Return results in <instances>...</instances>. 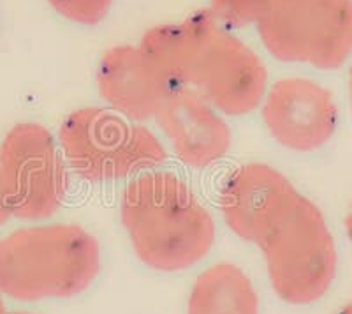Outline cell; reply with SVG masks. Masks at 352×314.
I'll return each instance as SVG.
<instances>
[{"mask_svg":"<svg viewBox=\"0 0 352 314\" xmlns=\"http://www.w3.org/2000/svg\"><path fill=\"white\" fill-rule=\"evenodd\" d=\"M259 249L275 293L294 306L320 300L336 278L335 238L324 213L301 193L259 242Z\"/></svg>","mask_w":352,"mask_h":314,"instance_id":"cell-5","label":"cell"},{"mask_svg":"<svg viewBox=\"0 0 352 314\" xmlns=\"http://www.w3.org/2000/svg\"><path fill=\"white\" fill-rule=\"evenodd\" d=\"M50 6L64 20L94 27L104 21L111 11L113 0H48Z\"/></svg>","mask_w":352,"mask_h":314,"instance_id":"cell-14","label":"cell"},{"mask_svg":"<svg viewBox=\"0 0 352 314\" xmlns=\"http://www.w3.org/2000/svg\"><path fill=\"white\" fill-rule=\"evenodd\" d=\"M120 221L138 258L157 272H182L203 262L215 242L212 212L182 175L150 169L131 178Z\"/></svg>","mask_w":352,"mask_h":314,"instance_id":"cell-2","label":"cell"},{"mask_svg":"<svg viewBox=\"0 0 352 314\" xmlns=\"http://www.w3.org/2000/svg\"><path fill=\"white\" fill-rule=\"evenodd\" d=\"M349 94H351V103H352V67H351V74H349Z\"/></svg>","mask_w":352,"mask_h":314,"instance_id":"cell-18","label":"cell"},{"mask_svg":"<svg viewBox=\"0 0 352 314\" xmlns=\"http://www.w3.org/2000/svg\"><path fill=\"white\" fill-rule=\"evenodd\" d=\"M336 314H352V302L347 304V306H345V307H342V309L338 311V313H336Z\"/></svg>","mask_w":352,"mask_h":314,"instance_id":"cell-17","label":"cell"},{"mask_svg":"<svg viewBox=\"0 0 352 314\" xmlns=\"http://www.w3.org/2000/svg\"><path fill=\"white\" fill-rule=\"evenodd\" d=\"M67 193L69 166L52 131L37 122L12 125L0 143V196L9 216L50 219Z\"/></svg>","mask_w":352,"mask_h":314,"instance_id":"cell-7","label":"cell"},{"mask_svg":"<svg viewBox=\"0 0 352 314\" xmlns=\"http://www.w3.org/2000/svg\"><path fill=\"white\" fill-rule=\"evenodd\" d=\"M256 27L285 64L331 71L352 55V0H266Z\"/></svg>","mask_w":352,"mask_h":314,"instance_id":"cell-6","label":"cell"},{"mask_svg":"<svg viewBox=\"0 0 352 314\" xmlns=\"http://www.w3.org/2000/svg\"><path fill=\"white\" fill-rule=\"evenodd\" d=\"M4 314H32V313H25V311H14V313H4Z\"/></svg>","mask_w":352,"mask_h":314,"instance_id":"cell-19","label":"cell"},{"mask_svg":"<svg viewBox=\"0 0 352 314\" xmlns=\"http://www.w3.org/2000/svg\"><path fill=\"white\" fill-rule=\"evenodd\" d=\"M252 281L232 263H217L194 282L187 314H259Z\"/></svg>","mask_w":352,"mask_h":314,"instance_id":"cell-12","label":"cell"},{"mask_svg":"<svg viewBox=\"0 0 352 314\" xmlns=\"http://www.w3.org/2000/svg\"><path fill=\"white\" fill-rule=\"evenodd\" d=\"M9 219H11V216H9L8 209H6L4 202H2V196H0V228H2Z\"/></svg>","mask_w":352,"mask_h":314,"instance_id":"cell-15","label":"cell"},{"mask_svg":"<svg viewBox=\"0 0 352 314\" xmlns=\"http://www.w3.org/2000/svg\"><path fill=\"white\" fill-rule=\"evenodd\" d=\"M153 121L187 168H212L231 149L232 134L224 117L187 87H175Z\"/></svg>","mask_w":352,"mask_h":314,"instance_id":"cell-10","label":"cell"},{"mask_svg":"<svg viewBox=\"0 0 352 314\" xmlns=\"http://www.w3.org/2000/svg\"><path fill=\"white\" fill-rule=\"evenodd\" d=\"M69 168L88 184H115L157 169L168 159L160 138L113 109L85 106L71 112L58 129Z\"/></svg>","mask_w":352,"mask_h":314,"instance_id":"cell-4","label":"cell"},{"mask_svg":"<svg viewBox=\"0 0 352 314\" xmlns=\"http://www.w3.org/2000/svg\"><path fill=\"white\" fill-rule=\"evenodd\" d=\"M140 48L173 87L192 89L226 117L256 112L268 90L261 56L210 11L150 28Z\"/></svg>","mask_w":352,"mask_h":314,"instance_id":"cell-1","label":"cell"},{"mask_svg":"<svg viewBox=\"0 0 352 314\" xmlns=\"http://www.w3.org/2000/svg\"><path fill=\"white\" fill-rule=\"evenodd\" d=\"M261 118L270 136L292 152L328 145L338 125V106L326 87L308 78H282L266 90Z\"/></svg>","mask_w":352,"mask_h":314,"instance_id":"cell-8","label":"cell"},{"mask_svg":"<svg viewBox=\"0 0 352 314\" xmlns=\"http://www.w3.org/2000/svg\"><path fill=\"white\" fill-rule=\"evenodd\" d=\"M6 313V307H4V302L0 300V314H4Z\"/></svg>","mask_w":352,"mask_h":314,"instance_id":"cell-20","label":"cell"},{"mask_svg":"<svg viewBox=\"0 0 352 314\" xmlns=\"http://www.w3.org/2000/svg\"><path fill=\"white\" fill-rule=\"evenodd\" d=\"M345 230H347L349 238H351V242H352V205H351V209H349L347 218H345Z\"/></svg>","mask_w":352,"mask_h":314,"instance_id":"cell-16","label":"cell"},{"mask_svg":"<svg viewBox=\"0 0 352 314\" xmlns=\"http://www.w3.org/2000/svg\"><path fill=\"white\" fill-rule=\"evenodd\" d=\"M298 193L280 169L266 163H247L222 178L219 209L232 233L259 246Z\"/></svg>","mask_w":352,"mask_h":314,"instance_id":"cell-9","label":"cell"},{"mask_svg":"<svg viewBox=\"0 0 352 314\" xmlns=\"http://www.w3.org/2000/svg\"><path fill=\"white\" fill-rule=\"evenodd\" d=\"M266 0H210V14L226 28L256 25Z\"/></svg>","mask_w":352,"mask_h":314,"instance_id":"cell-13","label":"cell"},{"mask_svg":"<svg viewBox=\"0 0 352 314\" xmlns=\"http://www.w3.org/2000/svg\"><path fill=\"white\" fill-rule=\"evenodd\" d=\"M99 270V240L80 224L27 226L0 238V293L20 302L83 293Z\"/></svg>","mask_w":352,"mask_h":314,"instance_id":"cell-3","label":"cell"},{"mask_svg":"<svg viewBox=\"0 0 352 314\" xmlns=\"http://www.w3.org/2000/svg\"><path fill=\"white\" fill-rule=\"evenodd\" d=\"M96 83L109 109L140 124L155 118L175 89L146 53L132 45L106 50L97 64Z\"/></svg>","mask_w":352,"mask_h":314,"instance_id":"cell-11","label":"cell"}]
</instances>
